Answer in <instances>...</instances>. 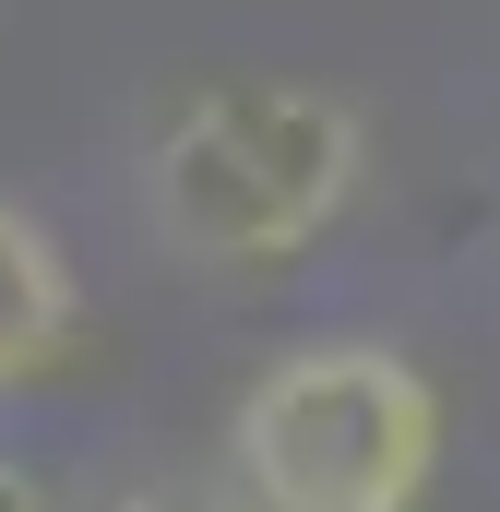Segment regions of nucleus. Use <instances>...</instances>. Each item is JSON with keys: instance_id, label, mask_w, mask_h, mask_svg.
<instances>
[{"instance_id": "f257e3e1", "label": "nucleus", "mask_w": 500, "mask_h": 512, "mask_svg": "<svg viewBox=\"0 0 500 512\" xmlns=\"http://www.w3.org/2000/svg\"><path fill=\"white\" fill-rule=\"evenodd\" d=\"M370 191V108L310 72H215L143 143V227L203 274L310 262Z\"/></svg>"}, {"instance_id": "f03ea898", "label": "nucleus", "mask_w": 500, "mask_h": 512, "mask_svg": "<svg viewBox=\"0 0 500 512\" xmlns=\"http://www.w3.org/2000/svg\"><path fill=\"white\" fill-rule=\"evenodd\" d=\"M239 512H429L441 382L381 334H298L227 405Z\"/></svg>"}, {"instance_id": "7ed1b4c3", "label": "nucleus", "mask_w": 500, "mask_h": 512, "mask_svg": "<svg viewBox=\"0 0 500 512\" xmlns=\"http://www.w3.org/2000/svg\"><path fill=\"white\" fill-rule=\"evenodd\" d=\"M72 346H84V274L48 239V215H24L0 191V393L60 382Z\"/></svg>"}, {"instance_id": "20e7f679", "label": "nucleus", "mask_w": 500, "mask_h": 512, "mask_svg": "<svg viewBox=\"0 0 500 512\" xmlns=\"http://www.w3.org/2000/svg\"><path fill=\"white\" fill-rule=\"evenodd\" d=\"M0 512H48V477H36L24 453H0Z\"/></svg>"}, {"instance_id": "39448f33", "label": "nucleus", "mask_w": 500, "mask_h": 512, "mask_svg": "<svg viewBox=\"0 0 500 512\" xmlns=\"http://www.w3.org/2000/svg\"><path fill=\"white\" fill-rule=\"evenodd\" d=\"M120 512H203V501H191V489H131Z\"/></svg>"}]
</instances>
